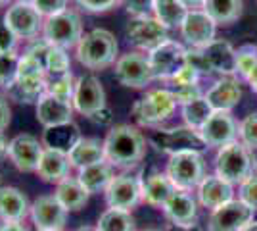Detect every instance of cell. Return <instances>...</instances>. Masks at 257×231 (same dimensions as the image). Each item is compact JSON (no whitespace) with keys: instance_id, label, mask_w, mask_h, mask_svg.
Returning <instances> with one entry per match:
<instances>
[{"instance_id":"6da1fadb","label":"cell","mask_w":257,"mask_h":231,"mask_svg":"<svg viewBox=\"0 0 257 231\" xmlns=\"http://www.w3.org/2000/svg\"><path fill=\"white\" fill-rule=\"evenodd\" d=\"M104 152L106 160L113 168L119 170L137 168L148 152L146 137L135 125L128 123L113 125L104 137Z\"/></svg>"},{"instance_id":"7a4b0ae2","label":"cell","mask_w":257,"mask_h":231,"mask_svg":"<svg viewBox=\"0 0 257 231\" xmlns=\"http://www.w3.org/2000/svg\"><path fill=\"white\" fill-rule=\"evenodd\" d=\"M117 50L119 46L115 35L107 29L96 27L83 35V39L75 46V58L86 69L100 71V69H106L117 62Z\"/></svg>"},{"instance_id":"3957f363","label":"cell","mask_w":257,"mask_h":231,"mask_svg":"<svg viewBox=\"0 0 257 231\" xmlns=\"http://www.w3.org/2000/svg\"><path fill=\"white\" fill-rule=\"evenodd\" d=\"M177 99L171 89H154L148 91L140 100H137L131 108V116L139 125L154 127L165 120H169L173 112L177 110Z\"/></svg>"},{"instance_id":"277c9868","label":"cell","mask_w":257,"mask_h":231,"mask_svg":"<svg viewBox=\"0 0 257 231\" xmlns=\"http://www.w3.org/2000/svg\"><path fill=\"white\" fill-rule=\"evenodd\" d=\"M83 20L79 12L73 8L60 12L56 16H50L44 20L43 25V37L50 46H60V48H75L79 41L83 39Z\"/></svg>"},{"instance_id":"5b68a950","label":"cell","mask_w":257,"mask_h":231,"mask_svg":"<svg viewBox=\"0 0 257 231\" xmlns=\"http://www.w3.org/2000/svg\"><path fill=\"white\" fill-rule=\"evenodd\" d=\"M253 166L255 160L251 158L249 148L244 143H234L223 146L217 158H215V170H217V176L223 177L228 183H244L247 177L251 176L253 172Z\"/></svg>"},{"instance_id":"8992f818","label":"cell","mask_w":257,"mask_h":231,"mask_svg":"<svg viewBox=\"0 0 257 231\" xmlns=\"http://www.w3.org/2000/svg\"><path fill=\"white\" fill-rule=\"evenodd\" d=\"M152 146L156 150L173 156L179 152H204L207 144L204 143L200 131H196L188 125L171 127V129H154L148 137Z\"/></svg>"},{"instance_id":"52a82bcc","label":"cell","mask_w":257,"mask_h":231,"mask_svg":"<svg viewBox=\"0 0 257 231\" xmlns=\"http://www.w3.org/2000/svg\"><path fill=\"white\" fill-rule=\"evenodd\" d=\"M165 174L179 191H192L204 181L205 162L200 152L173 154L167 162Z\"/></svg>"},{"instance_id":"ba28073f","label":"cell","mask_w":257,"mask_h":231,"mask_svg":"<svg viewBox=\"0 0 257 231\" xmlns=\"http://www.w3.org/2000/svg\"><path fill=\"white\" fill-rule=\"evenodd\" d=\"M2 23L16 35L20 41H37L43 35L44 18L29 2H12L4 12Z\"/></svg>"},{"instance_id":"9c48e42d","label":"cell","mask_w":257,"mask_h":231,"mask_svg":"<svg viewBox=\"0 0 257 231\" xmlns=\"http://www.w3.org/2000/svg\"><path fill=\"white\" fill-rule=\"evenodd\" d=\"M113 66H115V69H113L115 79L123 87L144 89L154 81L150 58L140 50H128L127 54L119 56Z\"/></svg>"},{"instance_id":"30bf717a","label":"cell","mask_w":257,"mask_h":231,"mask_svg":"<svg viewBox=\"0 0 257 231\" xmlns=\"http://www.w3.org/2000/svg\"><path fill=\"white\" fill-rule=\"evenodd\" d=\"M107 208L131 210L137 208L142 202V183L139 176L131 174H117L111 179V183L104 191Z\"/></svg>"},{"instance_id":"8fae6325","label":"cell","mask_w":257,"mask_h":231,"mask_svg":"<svg viewBox=\"0 0 257 231\" xmlns=\"http://www.w3.org/2000/svg\"><path fill=\"white\" fill-rule=\"evenodd\" d=\"M150 66L154 71V79L169 81L182 67L186 66V48L177 41H165L158 48H154L150 54Z\"/></svg>"},{"instance_id":"7c38bea8","label":"cell","mask_w":257,"mask_h":231,"mask_svg":"<svg viewBox=\"0 0 257 231\" xmlns=\"http://www.w3.org/2000/svg\"><path fill=\"white\" fill-rule=\"evenodd\" d=\"M127 37L128 41L135 46H139L140 50L152 52L160 44L169 41V29L165 25H161L152 16H139V18H133L128 22Z\"/></svg>"},{"instance_id":"4fadbf2b","label":"cell","mask_w":257,"mask_h":231,"mask_svg":"<svg viewBox=\"0 0 257 231\" xmlns=\"http://www.w3.org/2000/svg\"><path fill=\"white\" fill-rule=\"evenodd\" d=\"M44 144L31 133H20L14 139H10L8 146V158L18 172L31 174L37 172L39 160L43 156Z\"/></svg>"},{"instance_id":"5bb4252c","label":"cell","mask_w":257,"mask_h":231,"mask_svg":"<svg viewBox=\"0 0 257 231\" xmlns=\"http://www.w3.org/2000/svg\"><path fill=\"white\" fill-rule=\"evenodd\" d=\"M106 104V91L100 79L94 75L77 77L75 95H73V108L77 114L90 118L92 114L102 110Z\"/></svg>"},{"instance_id":"9a60e30c","label":"cell","mask_w":257,"mask_h":231,"mask_svg":"<svg viewBox=\"0 0 257 231\" xmlns=\"http://www.w3.org/2000/svg\"><path fill=\"white\" fill-rule=\"evenodd\" d=\"M69 212L52 195H41L31 202V218L35 229H64Z\"/></svg>"},{"instance_id":"2e32d148","label":"cell","mask_w":257,"mask_h":231,"mask_svg":"<svg viewBox=\"0 0 257 231\" xmlns=\"http://www.w3.org/2000/svg\"><path fill=\"white\" fill-rule=\"evenodd\" d=\"M238 123L228 110H213L211 118L205 121V125L200 129V135L204 143L209 146L223 148L226 144L234 143L238 137Z\"/></svg>"},{"instance_id":"e0dca14e","label":"cell","mask_w":257,"mask_h":231,"mask_svg":"<svg viewBox=\"0 0 257 231\" xmlns=\"http://www.w3.org/2000/svg\"><path fill=\"white\" fill-rule=\"evenodd\" d=\"M253 218V210L242 200H230L213 210L209 231H242Z\"/></svg>"},{"instance_id":"ac0fdd59","label":"cell","mask_w":257,"mask_h":231,"mask_svg":"<svg viewBox=\"0 0 257 231\" xmlns=\"http://www.w3.org/2000/svg\"><path fill=\"white\" fill-rule=\"evenodd\" d=\"M215 25L204 10H190L181 25V33L192 48H204L215 41Z\"/></svg>"},{"instance_id":"d6986e66","label":"cell","mask_w":257,"mask_h":231,"mask_svg":"<svg viewBox=\"0 0 257 231\" xmlns=\"http://www.w3.org/2000/svg\"><path fill=\"white\" fill-rule=\"evenodd\" d=\"M35 108H37V121L43 127H52V125L73 121V114H75V108L71 102L56 99L50 93H44L39 99V102L35 104Z\"/></svg>"},{"instance_id":"ffe728a7","label":"cell","mask_w":257,"mask_h":231,"mask_svg":"<svg viewBox=\"0 0 257 231\" xmlns=\"http://www.w3.org/2000/svg\"><path fill=\"white\" fill-rule=\"evenodd\" d=\"M71 162L69 156L64 150H56V148H46L44 146L43 156L37 166V176L43 179L44 183H54L58 185L60 181H64L65 177L71 176Z\"/></svg>"},{"instance_id":"44dd1931","label":"cell","mask_w":257,"mask_h":231,"mask_svg":"<svg viewBox=\"0 0 257 231\" xmlns=\"http://www.w3.org/2000/svg\"><path fill=\"white\" fill-rule=\"evenodd\" d=\"M163 212H165V218L177 227L194 225L196 218H198V206H196V200L190 195V191L177 189L171 195V198L163 204Z\"/></svg>"},{"instance_id":"7402d4cb","label":"cell","mask_w":257,"mask_h":231,"mask_svg":"<svg viewBox=\"0 0 257 231\" xmlns=\"http://www.w3.org/2000/svg\"><path fill=\"white\" fill-rule=\"evenodd\" d=\"M140 183H142V202L158 208H163V204L177 191L169 176L158 170H152L146 177H140Z\"/></svg>"},{"instance_id":"603a6c76","label":"cell","mask_w":257,"mask_h":231,"mask_svg":"<svg viewBox=\"0 0 257 231\" xmlns=\"http://www.w3.org/2000/svg\"><path fill=\"white\" fill-rule=\"evenodd\" d=\"M31 214V202L18 187H0V221H20Z\"/></svg>"},{"instance_id":"cb8c5ba5","label":"cell","mask_w":257,"mask_h":231,"mask_svg":"<svg viewBox=\"0 0 257 231\" xmlns=\"http://www.w3.org/2000/svg\"><path fill=\"white\" fill-rule=\"evenodd\" d=\"M232 195H234L232 183H228L219 176H205L198 187V198L204 208L217 210L219 206L230 202Z\"/></svg>"},{"instance_id":"d4e9b609","label":"cell","mask_w":257,"mask_h":231,"mask_svg":"<svg viewBox=\"0 0 257 231\" xmlns=\"http://www.w3.org/2000/svg\"><path fill=\"white\" fill-rule=\"evenodd\" d=\"M242 99L240 83L232 77H223L207 91L205 100L211 104L213 110H232Z\"/></svg>"},{"instance_id":"484cf974","label":"cell","mask_w":257,"mask_h":231,"mask_svg":"<svg viewBox=\"0 0 257 231\" xmlns=\"http://www.w3.org/2000/svg\"><path fill=\"white\" fill-rule=\"evenodd\" d=\"M67 156H69L73 170H83L86 166L102 162V160H106L104 141H100L96 137H81L75 143V146L67 152Z\"/></svg>"},{"instance_id":"4316f807","label":"cell","mask_w":257,"mask_h":231,"mask_svg":"<svg viewBox=\"0 0 257 231\" xmlns=\"http://www.w3.org/2000/svg\"><path fill=\"white\" fill-rule=\"evenodd\" d=\"M113 177H115V168L109 164L107 160L96 162V164L92 166H86L83 170H77V179L81 181V185L90 195L104 193Z\"/></svg>"},{"instance_id":"83f0119b","label":"cell","mask_w":257,"mask_h":231,"mask_svg":"<svg viewBox=\"0 0 257 231\" xmlns=\"http://www.w3.org/2000/svg\"><path fill=\"white\" fill-rule=\"evenodd\" d=\"M81 137L83 135H81L79 125L75 121H67V123H60V125H52V127H44L41 141L46 148H56V150L69 152Z\"/></svg>"},{"instance_id":"f1b7e54d","label":"cell","mask_w":257,"mask_h":231,"mask_svg":"<svg viewBox=\"0 0 257 231\" xmlns=\"http://www.w3.org/2000/svg\"><path fill=\"white\" fill-rule=\"evenodd\" d=\"M54 197L62 202V206L67 212H79L81 208L86 206V202L90 198V193L81 185V181L77 179V176H69L56 185Z\"/></svg>"},{"instance_id":"f546056e","label":"cell","mask_w":257,"mask_h":231,"mask_svg":"<svg viewBox=\"0 0 257 231\" xmlns=\"http://www.w3.org/2000/svg\"><path fill=\"white\" fill-rule=\"evenodd\" d=\"M202 50H204L205 58H207V62H209L213 71L223 73V75L236 73V52L234 48L230 46V43L215 39L213 43L204 46Z\"/></svg>"},{"instance_id":"4dcf8cb0","label":"cell","mask_w":257,"mask_h":231,"mask_svg":"<svg viewBox=\"0 0 257 231\" xmlns=\"http://www.w3.org/2000/svg\"><path fill=\"white\" fill-rule=\"evenodd\" d=\"M202 10L219 25H230L242 16V0H205Z\"/></svg>"},{"instance_id":"1f68e13d","label":"cell","mask_w":257,"mask_h":231,"mask_svg":"<svg viewBox=\"0 0 257 231\" xmlns=\"http://www.w3.org/2000/svg\"><path fill=\"white\" fill-rule=\"evenodd\" d=\"M188 12L190 10L179 0H156L154 4V18L167 29L181 27Z\"/></svg>"},{"instance_id":"d6a6232c","label":"cell","mask_w":257,"mask_h":231,"mask_svg":"<svg viewBox=\"0 0 257 231\" xmlns=\"http://www.w3.org/2000/svg\"><path fill=\"white\" fill-rule=\"evenodd\" d=\"M98 231H137L135 218L128 210L107 208L96 221Z\"/></svg>"},{"instance_id":"836d02e7","label":"cell","mask_w":257,"mask_h":231,"mask_svg":"<svg viewBox=\"0 0 257 231\" xmlns=\"http://www.w3.org/2000/svg\"><path fill=\"white\" fill-rule=\"evenodd\" d=\"M211 114H213V108L205 100V97H200V99L182 104V118L186 121V125L196 129V131H200L204 127L205 121L211 118Z\"/></svg>"},{"instance_id":"e575fe53","label":"cell","mask_w":257,"mask_h":231,"mask_svg":"<svg viewBox=\"0 0 257 231\" xmlns=\"http://www.w3.org/2000/svg\"><path fill=\"white\" fill-rule=\"evenodd\" d=\"M18 50H0V89L8 91L18 79V66H20Z\"/></svg>"},{"instance_id":"d590c367","label":"cell","mask_w":257,"mask_h":231,"mask_svg":"<svg viewBox=\"0 0 257 231\" xmlns=\"http://www.w3.org/2000/svg\"><path fill=\"white\" fill-rule=\"evenodd\" d=\"M44 66H46V71L52 77L65 75V73H71V58H69L65 48L50 46L48 52H46Z\"/></svg>"},{"instance_id":"8d00e7d4","label":"cell","mask_w":257,"mask_h":231,"mask_svg":"<svg viewBox=\"0 0 257 231\" xmlns=\"http://www.w3.org/2000/svg\"><path fill=\"white\" fill-rule=\"evenodd\" d=\"M75 83L77 79L71 73H65L60 77H52L48 81V89L46 93L54 95L56 99H62L65 102H71L73 104V95H75Z\"/></svg>"},{"instance_id":"74e56055","label":"cell","mask_w":257,"mask_h":231,"mask_svg":"<svg viewBox=\"0 0 257 231\" xmlns=\"http://www.w3.org/2000/svg\"><path fill=\"white\" fill-rule=\"evenodd\" d=\"M257 66V46L253 44H246L236 52V71L242 77H249Z\"/></svg>"},{"instance_id":"f35d334b","label":"cell","mask_w":257,"mask_h":231,"mask_svg":"<svg viewBox=\"0 0 257 231\" xmlns=\"http://www.w3.org/2000/svg\"><path fill=\"white\" fill-rule=\"evenodd\" d=\"M238 135L242 139V143L246 144L249 150H255L257 148V112L255 114H249L246 116L242 123H240V129Z\"/></svg>"},{"instance_id":"ab89813d","label":"cell","mask_w":257,"mask_h":231,"mask_svg":"<svg viewBox=\"0 0 257 231\" xmlns=\"http://www.w3.org/2000/svg\"><path fill=\"white\" fill-rule=\"evenodd\" d=\"M69 2L71 0H33L31 4L37 8V12L43 16L44 20L50 18V16H56L60 12H64L69 8Z\"/></svg>"},{"instance_id":"60d3db41","label":"cell","mask_w":257,"mask_h":231,"mask_svg":"<svg viewBox=\"0 0 257 231\" xmlns=\"http://www.w3.org/2000/svg\"><path fill=\"white\" fill-rule=\"evenodd\" d=\"M186 66L194 67L200 75L202 73H205V75L213 73V69L209 66V62H207V58H205L202 48H190V50H186Z\"/></svg>"},{"instance_id":"b9f144b4","label":"cell","mask_w":257,"mask_h":231,"mask_svg":"<svg viewBox=\"0 0 257 231\" xmlns=\"http://www.w3.org/2000/svg\"><path fill=\"white\" fill-rule=\"evenodd\" d=\"M240 200L251 210L257 208V176L251 174L244 183H240Z\"/></svg>"},{"instance_id":"7bdbcfd3","label":"cell","mask_w":257,"mask_h":231,"mask_svg":"<svg viewBox=\"0 0 257 231\" xmlns=\"http://www.w3.org/2000/svg\"><path fill=\"white\" fill-rule=\"evenodd\" d=\"M121 0H75V4L79 8H83L85 12L90 14H104V12L115 8Z\"/></svg>"},{"instance_id":"ee69618b","label":"cell","mask_w":257,"mask_h":231,"mask_svg":"<svg viewBox=\"0 0 257 231\" xmlns=\"http://www.w3.org/2000/svg\"><path fill=\"white\" fill-rule=\"evenodd\" d=\"M173 91V95H175V99L179 104H186V102H190V100H196L202 97V91H200V85L198 83H194V85H181V87H167Z\"/></svg>"},{"instance_id":"f6af8a7d","label":"cell","mask_w":257,"mask_h":231,"mask_svg":"<svg viewBox=\"0 0 257 231\" xmlns=\"http://www.w3.org/2000/svg\"><path fill=\"white\" fill-rule=\"evenodd\" d=\"M123 2H125L127 14L133 18L150 16V12H154V4H156V0H123Z\"/></svg>"},{"instance_id":"bcb514c9","label":"cell","mask_w":257,"mask_h":231,"mask_svg":"<svg viewBox=\"0 0 257 231\" xmlns=\"http://www.w3.org/2000/svg\"><path fill=\"white\" fill-rule=\"evenodd\" d=\"M198 77L200 73L190 66H184L177 73L175 77L169 79V87H181V85H194V83H198Z\"/></svg>"},{"instance_id":"7dc6e473","label":"cell","mask_w":257,"mask_h":231,"mask_svg":"<svg viewBox=\"0 0 257 231\" xmlns=\"http://www.w3.org/2000/svg\"><path fill=\"white\" fill-rule=\"evenodd\" d=\"M18 41L20 39L12 33L4 23H0V50H16Z\"/></svg>"},{"instance_id":"c3c4849f","label":"cell","mask_w":257,"mask_h":231,"mask_svg":"<svg viewBox=\"0 0 257 231\" xmlns=\"http://www.w3.org/2000/svg\"><path fill=\"white\" fill-rule=\"evenodd\" d=\"M8 97L0 93V133H4V129L10 125L12 121V108L10 102H8Z\"/></svg>"},{"instance_id":"681fc988","label":"cell","mask_w":257,"mask_h":231,"mask_svg":"<svg viewBox=\"0 0 257 231\" xmlns=\"http://www.w3.org/2000/svg\"><path fill=\"white\" fill-rule=\"evenodd\" d=\"M88 120L92 121L94 125H100V127H106V125H111V121H113V112L109 110L107 106H104L102 110H98L96 114H92Z\"/></svg>"},{"instance_id":"f907efd6","label":"cell","mask_w":257,"mask_h":231,"mask_svg":"<svg viewBox=\"0 0 257 231\" xmlns=\"http://www.w3.org/2000/svg\"><path fill=\"white\" fill-rule=\"evenodd\" d=\"M0 231H27V227L20 221H2Z\"/></svg>"},{"instance_id":"816d5d0a","label":"cell","mask_w":257,"mask_h":231,"mask_svg":"<svg viewBox=\"0 0 257 231\" xmlns=\"http://www.w3.org/2000/svg\"><path fill=\"white\" fill-rule=\"evenodd\" d=\"M8 146H10V141L4 137V133H0V162L8 158Z\"/></svg>"},{"instance_id":"f5cc1de1","label":"cell","mask_w":257,"mask_h":231,"mask_svg":"<svg viewBox=\"0 0 257 231\" xmlns=\"http://www.w3.org/2000/svg\"><path fill=\"white\" fill-rule=\"evenodd\" d=\"M179 2L184 4L188 10H200V8H204L205 0H179Z\"/></svg>"},{"instance_id":"db71d44e","label":"cell","mask_w":257,"mask_h":231,"mask_svg":"<svg viewBox=\"0 0 257 231\" xmlns=\"http://www.w3.org/2000/svg\"><path fill=\"white\" fill-rule=\"evenodd\" d=\"M247 83H249V87L257 93V66L253 67V71H251V73H249V77H247Z\"/></svg>"},{"instance_id":"11a10c76","label":"cell","mask_w":257,"mask_h":231,"mask_svg":"<svg viewBox=\"0 0 257 231\" xmlns=\"http://www.w3.org/2000/svg\"><path fill=\"white\" fill-rule=\"evenodd\" d=\"M171 231H204V229H202L200 225L194 223V225H186V227H177V225H173Z\"/></svg>"},{"instance_id":"9f6ffc18","label":"cell","mask_w":257,"mask_h":231,"mask_svg":"<svg viewBox=\"0 0 257 231\" xmlns=\"http://www.w3.org/2000/svg\"><path fill=\"white\" fill-rule=\"evenodd\" d=\"M75 231H98V227L96 225H81V227Z\"/></svg>"},{"instance_id":"6f0895ef","label":"cell","mask_w":257,"mask_h":231,"mask_svg":"<svg viewBox=\"0 0 257 231\" xmlns=\"http://www.w3.org/2000/svg\"><path fill=\"white\" fill-rule=\"evenodd\" d=\"M242 231H257V223H255V221H249V223H247Z\"/></svg>"},{"instance_id":"680465c9","label":"cell","mask_w":257,"mask_h":231,"mask_svg":"<svg viewBox=\"0 0 257 231\" xmlns=\"http://www.w3.org/2000/svg\"><path fill=\"white\" fill-rule=\"evenodd\" d=\"M12 2H16V0H0V10H2V8H8Z\"/></svg>"},{"instance_id":"91938a15","label":"cell","mask_w":257,"mask_h":231,"mask_svg":"<svg viewBox=\"0 0 257 231\" xmlns=\"http://www.w3.org/2000/svg\"><path fill=\"white\" fill-rule=\"evenodd\" d=\"M251 221H255V223H257V208L253 210V218H251Z\"/></svg>"},{"instance_id":"94428289","label":"cell","mask_w":257,"mask_h":231,"mask_svg":"<svg viewBox=\"0 0 257 231\" xmlns=\"http://www.w3.org/2000/svg\"><path fill=\"white\" fill-rule=\"evenodd\" d=\"M35 231H65V229H35Z\"/></svg>"},{"instance_id":"6125c7cd","label":"cell","mask_w":257,"mask_h":231,"mask_svg":"<svg viewBox=\"0 0 257 231\" xmlns=\"http://www.w3.org/2000/svg\"><path fill=\"white\" fill-rule=\"evenodd\" d=\"M18 2H29V4H31L33 0H18Z\"/></svg>"},{"instance_id":"be15d7a7","label":"cell","mask_w":257,"mask_h":231,"mask_svg":"<svg viewBox=\"0 0 257 231\" xmlns=\"http://www.w3.org/2000/svg\"><path fill=\"white\" fill-rule=\"evenodd\" d=\"M146 231H158V229H146Z\"/></svg>"},{"instance_id":"e7e4bbea","label":"cell","mask_w":257,"mask_h":231,"mask_svg":"<svg viewBox=\"0 0 257 231\" xmlns=\"http://www.w3.org/2000/svg\"><path fill=\"white\" fill-rule=\"evenodd\" d=\"M255 170H257V160H255Z\"/></svg>"}]
</instances>
